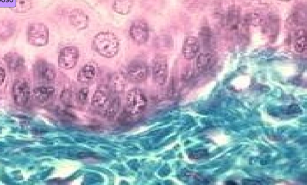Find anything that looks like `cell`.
Wrapping results in <instances>:
<instances>
[{
  "label": "cell",
  "instance_id": "1",
  "mask_svg": "<svg viewBox=\"0 0 307 185\" xmlns=\"http://www.w3.org/2000/svg\"><path fill=\"white\" fill-rule=\"evenodd\" d=\"M92 49L98 55L105 58H113L118 55L120 49L118 37L110 31L97 33L92 42Z\"/></svg>",
  "mask_w": 307,
  "mask_h": 185
},
{
  "label": "cell",
  "instance_id": "2",
  "mask_svg": "<svg viewBox=\"0 0 307 185\" xmlns=\"http://www.w3.org/2000/svg\"><path fill=\"white\" fill-rule=\"evenodd\" d=\"M27 40L30 45L42 47L49 43V28L43 22H31L27 29Z\"/></svg>",
  "mask_w": 307,
  "mask_h": 185
},
{
  "label": "cell",
  "instance_id": "3",
  "mask_svg": "<svg viewBox=\"0 0 307 185\" xmlns=\"http://www.w3.org/2000/svg\"><path fill=\"white\" fill-rule=\"evenodd\" d=\"M128 112L132 116H138L146 110L148 100L141 89L134 88L128 92L126 98Z\"/></svg>",
  "mask_w": 307,
  "mask_h": 185
},
{
  "label": "cell",
  "instance_id": "4",
  "mask_svg": "<svg viewBox=\"0 0 307 185\" xmlns=\"http://www.w3.org/2000/svg\"><path fill=\"white\" fill-rule=\"evenodd\" d=\"M129 36L134 43L143 45L148 42L150 36L149 25L145 20H136L131 24Z\"/></svg>",
  "mask_w": 307,
  "mask_h": 185
},
{
  "label": "cell",
  "instance_id": "5",
  "mask_svg": "<svg viewBox=\"0 0 307 185\" xmlns=\"http://www.w3.org/2000/svg\"><path fill=\"white\" fill-rule=\"evenodd\" d=\"M33 75L38 81L49 83L56 77V70L53 64L44 59H38L33 66Z\"/></svg>",
  "mask_w": 307,
  "mask_h": 185
},
{
  "label": "cell",
  "instance_id": "6",
  "mask_svg": "<svg viewBox=\"0 0 307 185\" xmlns=\"http://www.w3.org/2000/svg\"><path fill=\"white\" fill-rule=\"evenodd\" d=\"M148 67L140 59L131 62L127 66L126 76L127 80L133 82L141 83L145 81L148 76Z\"/></svg>",
  "mask_w": 307,
  "mask_h": 185
},
{
  "label": "cell",
  "instance_id": "7",
  "mask_svg": "<svg viewBox=\"0 0 307 185\" xmlns=\"http://www.w3.org/2000/svg\"><path fill=\"white\" fill-rule=\"evenodd\" d=\"M79 59V49L75 46H67L60 50L58 65L63 69H72L77 65Z\"/></svg>",
  "mask_w": 307,
  "mask_h": 185
},
{
  "label": "cell",
  "instance_id": "8",
  "mask_svg": "<svg viewBox=\"0 0 307 185\" xmlns=\"http://www.w3.org/2000/svg\"><path fill=\"white\" fill-rule=\"evenodd\" d=\"M168 64L166 56L158 54L153 60L152 78L156 84L162 86L168 78Z\"/></svg>",
  "mask_w": 307,
  "mask_h": 185
},
{
  "label": "cell",
  "instance_id": "9",
  "mask_svg": "<svg viewBox=\"0 0 307 185\" xmlns=\"http://www.w3.org/2000/svg\"><path fill=\"white\" fill-rule=\"evenodd\" d=\"M30 97V88L28 82L24 79L17 80L12 87L14 103L18 106H24L27 104Z\"/></svg>",
  "mask_w": 307,
  "mask_h": 185
},
{
  "label": "cell",
  "instance_id": "10",
  "mask_svg": "<svg viewBox=\"0 0 307 185\" xmlns=\"http://www.w3.org/2000/svg\"><path fill=\"white\" fill-rule=\"evenodd\" d=\"M69 24L77 30H85L89 27V17L82 9H73L69 15Z\"/></svg>",
  "mask_w": 307,
  "mask_h": 185
},
{
  "label": "cell",
  "instance_id": "11",
  "mask_svg": "<svg viewBox=\"0 0 307 185\" xmlns=\"http://www.w3.org/2000/svg\"><path fill=\"white\" fill-rule=\"evenodd\" d=\"M112 98L110 89L107 86L98 87L91 98V105L97 109H102L108 106Z\"/></svg>",
  "mask_w": 307,
  "mask_h": 185
},
{
  "label": "cell",
  "instance_id": "12",
  "mask_svg": "<svg viewBox=\"0 0 307 185\" xmlns=\"http://www.w3.org/2000/svg\"><path fill=\"white\" fill-rule=\"evenodd\" d=\"M200 49V43L199 39L192 36L185 38L182 46V53L185 59L187 60L194 59L199 52Z\"/></svg>",
  "mask_w": 307,
  "mask_h": 185
},
{
  "label": "cell",
  "instance_id": "13",
  "mask_svg": "<svg viewBox=\"0 0 307 185\" xmlns=\"http://www.w3.org/2000/svg\"><path fill=\"white\" fill-rule=\"evenodd\" d=\"M98 75V69L97 66L93 63H86L77 75V79L78 82L82 84H89L95 81Z\"/></svg>",
  "mask_w": 307,
  "mask_h": 185
},
{
  "label": "cell",
  "instance_id": "14",
  "mask_svg": "<svg viewBox=\"0 0 307 185\" xmlns=\"http://www.w3.org/2000/svg\"><path fill=\"white\" fill-rule=\"evenodd\" d=\"M4 61L10 71L13 72H20L25 67L24 57L17 52H11L4 56Z\"/></svg>",
  "mask_w": 307,
  "mask_h": 185
},
{
  "label": "cell",
  "instance_id": "15",
  "mask_svg": "<svg viewBox=\"0 0 307 185\" xmlns=\"http://www.w3.org/2000/svg\"><path fill=\"white\" fill-rule=\"evenodd\" d=\"M17 30V24L12 20H0V42H6L14 37Z\"/></svg>",
  "mask_w": 307,
  "mask_h": 185
},
{
  "label": "cell",
  "instance_id": "16",
  "mask_svg": "<svg viewBox=\"0 0 307 185\" xmlns=\"http://www.w3.org/2000/svg\"><path fill=\"white\" fill-rule=\"evenodd\" d=\"M241 20V11L237 7L230 8L225 17V25L228 30H238Z\"/></svg>",
  "mask_w": 307,
  "mask_h": 185
},
{
  "label": "cell",
  "instance_id": "17",
  "mask_svg": "<svg viewBox=\"0 0 307 185\" xmlns=\"http://www.w3.org/2000/svg\"><path fill=\"white\" fill-rule=\"evenodd\" d=\"M197 66L201 72L209 71L214 68L216 64V58L210 52L200 54L197 59Z\"/></svg>",
  "mask_w": 307,
  "mask_h": 185
},
{
  "label": "cell",
  "instance_id": "18",
  "mask_svg": "<svg viewBox=\"0 0 307 185\" xmlns=\"http://www.w3.org/2000/svg\"><path fill=\"white\" fill-rule=\"evenodd\" d=\"M127 79L123 73L116 72L112 75L110 80L112 90L116 93L123 92L126 88Z\"/></svg>",
  "mask_w": 307,
  "mask_h": 185
},
{
  "label": "cell",
  "instance_id": "19",
  "mask_svg": "<svg viewBox=\"0 0 307 185\" xmlns=\"http://www.w3.org/2000/svg\"><path fill=\"white\" fill-rule=\"evenodd\" d=\"M135 0H114L113 11L117 14L127 15L132 12Z\"/></svg>",
  "mask_w": 307,
  "mask_h": 185
},
{
  "label": "cell",
  "instance_id": "20",
  "mask_svg": "<svg viewBox=\"0 0 307 185\" xmlns=\"http://www.w3.org/2000/svg\"><path fill=\"white\" fill-rule=\"evenodd\" d=\"M54 92H55V89L52 87L41 86V87L34 89L33 95L38 102L43 103L49 100L54 95Z\"/></svg>",
  "mask_w": 307,
  "mask_h": 185
},
{
  "label": "cell",
  "instance_id": "21",
  "mask_svg": "<svg viewBox=\"0 0 307 185\" xmlns=\"http://www.w3.org/2000/svg\"><path fill=\"white\" fill-rule=\"evenodd\" d=\"M294 47L297 53L305 52L307 49V41L306 31L305 29H299L295 32Z\"/></svg>",
  "mask_w": 307,
  "mask_h": 185
},
{
  "label": "cell",
  "instance_id": "22",
  "mask_svg": "<svg viewBox=\"0 0 307 185\" xmlns=\"http://www.w3.org/2000/svg\"><path fill=\"white\" fill-rule=\"evenodd\" d=\"M153 44L157 49H168L173 46L174 41L170 35L160 34L154 39Z\"/></svg>",
  "mask_w": 307,
  "mask_h": 185
},
{
  "label": "cell",
  "instance_id": "23",
  "mask_svg": "<svg viewBox=\"0 0 307 185\" xmlns=\"http://www.w3.org/2000/svg\"><path fill=\"white\" fill-rule=\"evenodd\" d=\"M33 3L32 0H16L15 6L13 10L17 13H25L31 10Z\"/></svg>",
  "mask_w": 307,
  "mask_h": 185
},
{
  "label": "cell",
  "instance_id": "24",
  "mask_svg": "<svg viewBox=\"0 0 307 185\" xmlns=\"http://www.w3.org/2000/svg\"><path fill=\"white\" fill-rule=\"evenodd\" d=\"M120 107V100L118 98L112 97L110 103L105 110L106 115L108 116H113L117 113Z\"/></svg>",
  "mask_w": 307,
  "mask_h": 185
},
{
  "label": "cell",
  "instance_id": "25",
  "mask_svg": "<svg viewBox=\"0 0 307 185\" xmlns=\"http://www.w3.org/2000/svg\"><path fill=\"white\" fill-rule=\"evenodd\" d=\"M263 22L260 15L257 14H248L244 19V24L246 26H258Z\"/></svg>",
  "mask_w": 307,
  "mask_h": 185
},
{
  "label": "cell",
  "instance_id": "26",
  "mask_svg": "<svg viewBox=\"0 0 307 185\" xmlns=\"http://www.w3.org/2000/svg\"><path fill=\"white\" fill-rule=\"evenodd\" d=\"M89 94V89L88 88H82L76 94V100L79 104L84 105L87 103Z\"/></svg>",
  "mask_w": 307,
  "mask_h": 185
},
{
  "label": "cell",
  "instance_id": "27",
  "mask_svg": "<svg viewBox=\"0 0 307 185\" xmlns=\"http://www.w3.org/2000/svg\"><path fill=\"white\" fill-rule=\"evenodd\" d=\"M199 37L200 39L202 41L203 44H206V45L210 44L211 37H212L210 28L207 27L201 28L199 33Z\"/></svg>",
  "mask_w": 307,
  "mask_h": 185
},
{
  "label": "cell",
  "instance_id": "28",
  "mask_svg": "<svg viewBox=\"0 0 307 185\" xmlns=\"http://www.w3.org/2000/svg\"><path fill=\"white\" fill-rule=\"evenodd\" d=\"M60 98L61 100H62V103H63L64 104L66 105L67 106H69L70 105H71L72 102V96L71 92H70L69 91H63L62 94H61Z\"/></svg>",
  "mask_w": 307,
  "mask_h": 185
},
{
  "label": "cell",
  "instance_id": "29",
  "mask_svg": "<svg viewBox=\"0 0 307 185\" xmlns=\"http://www.w3.org/2000/svg\"><path fill=\"white\" fill-rule=\"evenodd\" d=\"M6 78V73L4 69L0 67V87L3 84Z\"/></svg>",
  "mask_w": 307,
  "mask_h": 185
},
{
  "label": "cell",
  "instance_id": "30",
  "mask_svg": "<svg viewBox=\"0 0 307 185\" xmlns=\"http://www.w3.org/2000/svg\"><path fill=\"white\" fill-rule=\"evenodd\" d=\"M232 181H228V182H226L227 184H236L235 183H232Z\"/></svg>",
  "mask_w": 307,
  "mask_h": 185
},
{
  "label": "cell",
  "instance_id": "31",
  "mask_svg": "<svg viewBox=\"0 0 307 185\" xmlns=\"http://www.w3.org/2000/svg\"><path fill=\"white\" fill-rule=\"evenodd\" d=\"M280 1H282V2H289V1H290V0H280Z\"/></svg>",
  "mask_w": 307,
  "mask_h": 185
}]
</instances>
